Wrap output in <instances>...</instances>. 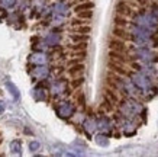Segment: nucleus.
<instances>
[{
	"mask_svg": "<svg viewBox=\"0 0 158 157\" xmlns=\"http://www.w3.org/2000/svg\"><path fill=\"white\" fill-rule=\"evenodd\" d=\"M131 79H132V83H134L138 89H141V90H148L149 86H151V81L148 80V77H145L144 74H141V73H132V74H131Z\"/></svg>",
	"mask_w": 158,
	"mask_h": 157,
	"instance_id": "1",
	"label": "nucleus"
},
{
	"mask_svg": "<svg viewBox=\"0 0 158 157\" xmlns=\"http://www.w3.org/2000/svg\"><path fill=\"white\" fill-rule=\"evenodd\" d=\"M74 111H76V108H74V105H73L71 102H62L57 108V114L60 118L67 119V118H70V116H73Z\"/></svg>",
	"mask_w": 158,
	"mask_h": 157,
	"instance_id": "2",
	"label": "nucleus"
},
{
	"mask_svg": "<svg viewBox=\"0 0 158 157\" xmlns=\"http://www.w3.org/2000/svg\"><path fill=\"white\" fill-rule=\"evenodd\" d=\"M31 61L34 64H36V66H42V64H47L48 57L45 54H42V52H35V54L31 55Z\"/></svg>",
	"mask_w": 158,
	"mask_h": 157,
	"instance_id": "3",
	"label": "nucleus"
},
{
	"mask_svg": "<svg viewBox=\"0 0 158 157\" xmlns=\"http://www.w3.org/2000/svg\"><path fill=\"white\" fill-rule=\"evenodd\" d=\"M48 74H49V68L45 67V64L36 66V68L34 70V76L38 77V79H45V77H48Z\"/></svg>",
	"mask_w": 158,
	"mask_h": 157,
	"instance_id": "4",
	"label": "nucleus"
},
{
	"mask_svg": "<svg viewBox=\"0 0 158 157\" xmlns=\"http://www.w3.org/2000/svg\"><path fill=\"white\" fill-rule=\"evenodd\" d=\"M116 12L119 15H122V16H129V15L132 13V9H131L125 2H119V3L116 5Z\"/></svg>",
	"mask_w": 158,
	"mask_h": 157,
	"instance_id": "5",
	"label": "nucleus"
},
{
	"mask_svg": "<svg viewBox=\"0 0 158 157\" xmlns=\"http://www.w3.org/2000/svg\"><path fill=\"white\" fill-rule=\"evenodd\" d=\"M60 39H61V37L58 33H49L48 37L45 38V45L47 47H57L60 44Z\"/></svg>",
	"mask_w": 158,
	"mask_h": 157,
	"instance_id": "6",
	"label": "nucleus"
},
{
	"mask_svg": "<svg viewBox=\"0 0 158 157\" xmlns=\"http://www.w3.org/2000/svg\"><path fill=\"white\" fill-rule=\"evenodd\" d=\"M96 124H97V128L100 131H109L110 129V122L107 118H100L99 121H96Z\"/></svg>",
	"mask_w": 158,
	"mask_h": 157,
	"instance_id": "7",
	"label": "nucleus"
},
{
	"mask_svg": "<svg viewBox=\"0 0 158 157\" xmlns=\"http://www.w3.org/2000/svg\"><path fill=\"white\" fill-rule=\"evenodd\" d=\"M83 127H84V131H86L87 134H91L94 129L97 128V124L93 121V119H87V121H84Z\"/></svg>",
	"mask_w": 158,
	"mask_h": 157,
	"instance_id": "8",
	"label": "nucleus"
},
{
	"mask_svg": "<svg viewBox=\"0 0 158 157\" xmlns=\"http://www.w3.org/2000/svg\"><path fill=\"white\" fill-rule=\"evenodd\" d=\"M83 72H84V66H83V64H74V66L70 68V76L76 77V76H78V74H83Z\"/></svg>",
	"mask_w": 158,
	"mask_h": 157,
	"instance_id": "9",
	"label": "nucleus"
},
{
	"mask_svg": "<svg viewBox=\"0 0 158 157\" xmlns=\"http://www.w3.org/2000/svg\"><path fill=\"white\" fill-rule=\"evenodd\" d=\"M67 90V83L65 81H57L55 85L52 86V92H55V93H62V92Z\"/></svg>",
	"mask_w": 158,
	"mask_h": 157,
	"instance_id": "10",
	"label": "nucleus"
},
{
	"mask_svg": "<svg viewBox=\"0 0 158 157\" xmlns=\"http://www.w3.org/2000/svg\"><path fill=\"white\" fill-rule=\"evenodd\" d=\"M10 151L13 153V154H18V156H19L20 153H22V144H20V141H18V140L12 141V143H10Z\"/></svg>",
	"mask_w": 158,
	"mask_h": 157,
	"instance_id": "11",
	"label": "nucleus"
},
{
	"mask_svg": "<svg viewBox=\"0 0 158 157\" xmlns=\"http://www.w3.org/2000/svg\"><path fill=\"white\" fill-rule=\"evenodd\" d=\"M6 87L9 89V92H10V95L13 96L15 99H19V90H18V87L12 83V81H6Z\"/></svg>",
	"mask_w": 158,
	"mask_h": 157,
	"instance_id": "12",
	"label": "nucleus"
},
{
	"mask_svg": "<svg viewBox=\"0 0 158 157\" xmlns=\"http://www.w3.org/2000/svg\"><path fill=\"white\" fill-rule=\"evenodd\" d=\"M54 10H55V13L62 15V16H65V15L68 13V7H67V5H64V3H57V5L54 6Z\"/></svg>",
	"mask_w": 158,
	"mask_h": 157,
	"instance_id": "13",
	"label": "nucleus"
},
{
	"mask_svg": "<svg viewBox=\"0 0 158 157\" xmlns=\"http://www.w3.org/2000/svg\"><path fill=\"white\" fill-rule=\"evenodd\" d=\"M94 141H96L99 146H102V147H106V146L109 144V140H107V137H106V135H103V134H99V135H96V137H94Z\"/></svg>",
	"mask_w": 158,
	"mask_h": 157,
	"instance_id": "14",
	"label": "nucleus"
},
{
	"mask_svg": "<svg viewBox=\"0 0 158 157\" xmlns=\"http://www.w3.org/2000/svg\"><path fill=\"white\" fill-rule=\"evenodd\" d=\"M110 47L116 50L118 52H123L125 51V45L122 41H110Z\"/></svg>",
	"mask_w": 158,
	"mask_h": 157,
	"instance_id": "15",
	"label": "nucleus"
},
{
	"mask_svg": "<svg viewBox=\"0 0 158 157\" xmlns=\"http://www.w3.org/2000/svg\"><path fill=\"white\" fill-rule=\"evenodd\" d=\"M93 3H90V2H89V3H83V5H78L76 7V12L77 13H78V12H83V10H90V9H93Z\"/></svg>",
	"mask_w": 158,
	"mask_h": 157,
	"instance_id": "16",
	"label": "nucleus"
},
{
	"mask_svg": "<svg viewBox=\"0 0 158 157\" xmlns=\"http://www.w3.org/2000/svg\"><path fill=\"white\" fill-rule=\"evenodd\" d=\"M34 98L36 100H44L45 99V92H44L42 89H39V87L38 89H35L34 90Z\"/></svg>",
	"mask_w": 158,
	"mask_h": 157,
	"instance_id": "17",
	"label": "nucleus"
},
{
	"mask_svg": "<svg viewBox=\"0 0 158 157\" xmlns=\"http://www.w3.org/2000/svg\"><path fill=\"white\" fill-rule=\"evenodd\" d=\"M113 33H115L116 37H119V38H123V39H129V38H131L129 35H126V32H125L123 29H120V28H116L115 31H113Z\"/></svg>",
	"mask_w": 158,
	"mask_h": 157,
	"instance_id": "18",
	"label": "nucleus"
},
{
	"mask_svg": "<svg viewBox=\"0 0 158 157\" xmlns=\"http://www.w3.org/2000/svg\"><path fill=\"white\" fill-rule=\"evenodd\" d=\"M93 16V12L91 10H83V12H78V18L80 19H90Z\"/></svg>",
	"mask_w": 158,
	"mask_h": 157,
	"instance_id": "19",
	"label": "nucleus"
},
{
	"mask_svg": "<svg viewBox=\"0 0 158 157\" xmlns=\"http://www.w3.org/2000/svg\"><path fill=\"white\" fill-rule=\"evenodd\" d=\"M41 148V144H39V141H31L29 143V150L31 151H36V150H39Z\"/></svg>",
	"mask_w": 158,
	"mask_h": 157,
	"instance_id": "20",
	"label": "nucleus"
},
{
	"mask_svg": "<svg viewBox=\"0 0 158 157\" xmlns=\"http://www.w3.org/2000/svg\"><path fill=\"white\" fill-rule=\"evenodd\" d=\"M109 66L112 67V68H113V70H115L116 73H120V74H126V72H125L123 68H122L120 66H118V64H115V63H110Z\"/></svg>",
	"mask_w": 158,
	"mask_h": 157,
	"instance_id": "21",
	"label": "nucleus"
},
{
	"mask_svg": "<svg viewBox=\"0 0 158 157\" xmlns=\"http://www.w3.org/2000/svg\"><path fill=\"white\" fill-rule=\"evenodd\" d=\"M0 3L3 7H13V5L16 3V0H0Z\"/></svg>",
	"mask_w": 158,
	"mask_h": 157,
	"instance_id": "22",
	"label": "nucleus"
},
{
	"mask_svg": "<svg viewBox=\"0 0 158 157\" xmlns=\"http://www.w3.org/2000/svg\"><path fill=\"white\" fill-rule=\"evenodd\" d=\"M83 81H84V79H83V77H78V79H76V80L73 81L71 86L74 87V89H76V87H78L80 85H83Z\"/></svg>",
	"mask_w": 158,
	"mask_h": 157,
	"instance_id": "23",
	"label": "nucleus"
},
{
	"mask_svg": "<svg viewBox=\"0 0 158 157\" xmlns=\"http://www.w3.org/2000/svg\"><path fill=\"white\" fill-rule=\"evenodd\" d=\"M77 102H78V105H84L86 99H84V95H83V93H78V95H77Z\"/></svg>",
	"mask_w": 158,
	"mask_h": 157,
	"instance_id": "24",
	"label": "nucleus"
},
{
	"mask_svg": "<svg viewBox=\"0 0 158 157\" xmlns=\"http://www.w3.org/2000/svg\"><path fill=\"white\" fill-rule=\"evenodd\" d=\"M77 32H81V33H89L90 32V28L89 26H81V28H77Z\"/></svg>",
	"mask_w": 158,
	"mask_h": 157,
	"instance_id": "25",
	"label": "nucleus"
},
{
	"mask_svg": "<svg viewBox=\"0 0 158 157\" xmlns=\"http://www.w3.org/2000/svg\"><path fill=\"white\" fill-rule=\"evenodd\" d=\"M71 39L73 41H86L87 37H77L76 35V37H71Z\"/></svg>",
	"mask_w": 158,
	"mask_h": 157,
	"instance_id": "26",
	"label": "nucleus"
},
{
	"mask_svg": "<svg viewBox=\"0 0 158 157\" xmlns=\"http://www.w3.org/2000/svg\"><path fill=\"white\" fill-rule=\"evenodd\" d=\"M115 22H116L118 25H125V19H122V18H116Z\"/></svg>",
	"mask_w": 158,
	"mask_h": 157,
	"instance_id": "27",
	"label": "nucleus"
},
{
	"mask_svg": "<svg viewBox=\"0 0 158 157\" xmlns=\"http://www.w3.org/2000/svg\"><path fill=\"white\" fill-rule=\"evenodd\" d=\"M3 112H5V103H3V102L0 100V115L3 114Z\"/></svg>",
	"mask_w": 158,
	"mask_h": 157,
	"instance_id": "28",
	"label": "nucleus"
}]
</instances>
